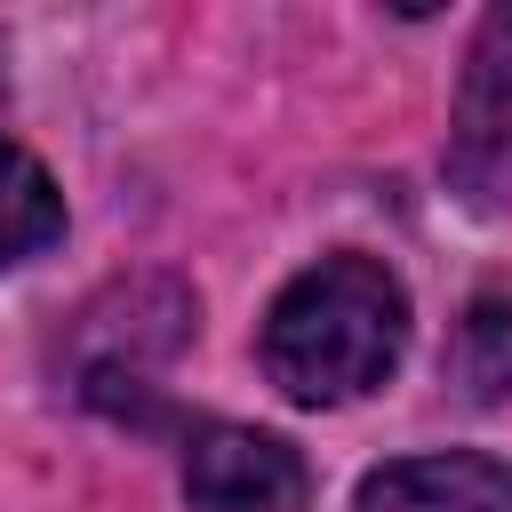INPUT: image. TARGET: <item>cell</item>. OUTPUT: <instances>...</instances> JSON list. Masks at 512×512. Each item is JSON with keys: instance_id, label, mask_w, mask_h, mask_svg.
<instances>
[{"instance_id": "cell-6", "label": "cell", "mask_w": 512, "mask_h": 512, "mask_svg": "<svg viewBox=\"0 0 512 512\" xmlns=\"http://www.w3.org/2000/svg\"><path fill=\"white\" fill-rule=\"evenodd\" d=\"M448 368H456V384H464L472 400H504V392H512V304L480 296V304L464 312V328H456Z\"/></svg>"}, {"instance_id": "cell-1", "label": "cell", "mask_w": 512, "mask_h": 512, "mask_svg": "<svg viewBox=\"0 0 512 512\" xmlns=\"http://www.w3.org/2000/svg\"><path fill=\"white\" fill-rule=\"evenodd\" d=\"M408 344V296L376 256H320L264 312V376L296 408L360 400Z\"/></svg>"}, {"instance_id": "cell-4", "label": "cell", "mask_w": 512, "mask_h": 512, "mask_svg": "<svg viewBox=\"0 0 512 512\" xmlns=\"http://www.w3.org/2000/svg\"><path fill=\"white\" fill-rule=\"evenodd\" d=\"M352 512H512V464H496L480 448L400 456L360 480Z\"/></svg>"}, {"instance_id": "cell-2", "label": "cell", "mask_w": 512, "mask_h": 512, "mask_svg": "<svg viewBox=\"0 0 512 512\" xmlns=\"http://www.w3.org/2000/svg\"><path fill=\"white\" fill-rule=\"evenodd\" d=\"M312 472L280 432L256 424H208L184 456V504L192 512H304Z\"/></svg>"}, {"instance_id": "cell-3", "label": "cell", "mask_w": 512, "mask_h": 512, "mask_svg": "<svg viewBox=\"0 0 512 512\" xmlns=\"http://www.w3.org/2000/svg\"><path fill=\"white\" fill-rule=\"evenodd\" d=\"M456 184L480 208L512 200V8H496L480 24L472 72H464V104H456V144H448Z\"/></svg>"}, {"instance_id": "cell-5", "label": "cell", "mask_w": 512, "mask_h": 512, "mask_svg": "<svg viewBox=\"0 0 512 512\" xmlns=\"http://www.w3.org/2000/svg\"><path fill=\"white\" fill-rule=\"evenodd\" d=\"M56 232H64V192L48 184V168L24 144L0 136V272L24 264V256H40Z\"/></svg>"}]
</instances>
